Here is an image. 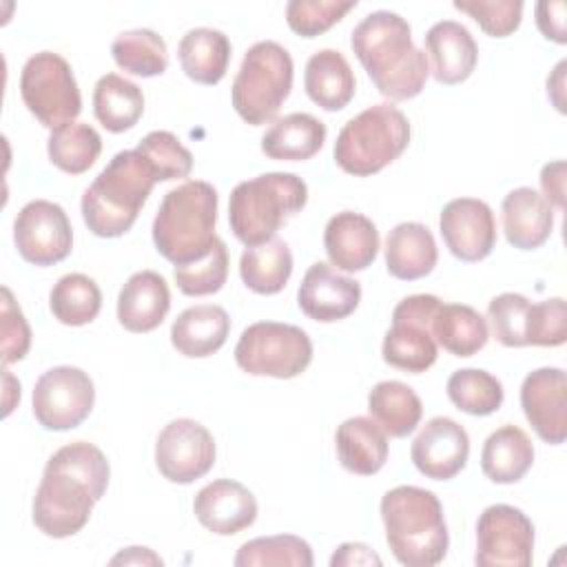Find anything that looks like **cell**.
Instances as JSON below:
<instances>
[{
  "instance_id": "f6af8a7d",
  "label": "cell",
  "mask_w": 567,
  "mask_h": 567,
  "mask_svg": "<svg viewBox=\"0 0 567 567\" xmlns=\"http://www.w3.org/2000/svg\"><path fill=\"white\" fill-rule=\"evenodd\" d=\"M527 346L556 348L567 341V308L565 299L554 297L538 303H529L525 321Z\"/></svg>"
},
{
  "instance_id": "ba28073f",
  "label": "cell",
  "mask_w": 567,
  "mask_h": 567,
  "mask_svg": "<svg viewBox=\"0 0 567 567\" xmlns=\"http://www.w3.org/2000/svg\"><path fill=\"white\" fill-rule=\"evenodd\" d=\"M292 73V58L279 42H255L246 51L230 89L237 115L252 126L275 120L290 95Z\"/></svg>"
},
{
  "instance_id": "30bf717a",
  "label": "cell",
  "mask_w": 567,
  "mask_h": 567,
  "mask_svg": "<svg viewBox=\"0 0 567 567\" xmlns=\"http://www.w3.org/2000/svg\"><path fill=\"white\" fill-rule=\"evenodd\" d=\"M20 95L29 113L51 131L75 122L82 111V95L73 69L53 51H40L24 62Z\"/></svg>"
},
{
  "instance_id": "d4e9b609",
  "label": "cell",
  "mask_w": 567,
  "mask_h": 567,
  "mask_svg": "<svg viewBox=\"0 0 567 567\" xmlns=\"http://www.w3.org/2000/svg\"><path fill=\"white\" fill-rule=\"evenodd\" d=\"M230 317L221 306L199 303L177 315L171 326L173 348L190 359L215 354L228 339Z\"/></svg>"
},
{
  "instance_id": "3957f363",
  "label": "cell",
  "mask_w": 567,
  "mask_h": 567,
  "mask_svg": "<svg viewBox=\"0 0 567 567\" xmlns=\"http://www.w3.org/2000/svg\"><path fill=\"white\" fill-rule=\"evenodd\" d=\"M381 518L392 556L405 567L439 565L450 545L443 505L430 489L399 485L383 494Z\"/></svg>"
},
{
  "instance_id": "4dcf8cb0",
  "label": "cell",
  "mask_w": 567,
  "mask_h": 567,
  "mask_svg": "<svg viewBox=\"0 0 567 567\" xmlns=\"http://www.w3.org/2000/svg\"><path fill=\"white\" fill-rule=\"evenodd\" d=\"M177 58L182 71L193 82L217 84L228 71L230 40L217 29L197 27L182 35Z\"/></svg>"
},
{
  "instance_id": "83f0119b",
  "label": "cell",
  "mask_w": 567,
  "mask_h": 567,
  "mask_svg": "<svg viewBox=\"0 0 567 567\" xmlns=\"http://www.w3.org/2000/svg\"><path fill=\"white\" fill-rule=\"evenodd\" d=\"M308 97L323 111H341L354 97V73L337 49H321L310 55L303 73Z\"/></svg>"
},
{
  "instance_id": "cb8c5ba5",
  "label": "cell",
  "mask_w": 567,
  "mask_h": 567,
  "mask_svg": "<svg viewBox=\"0 0 567 567\" xmlns=\"http://www.w3.org/2000/svg\"><path fill=\"white\" fill-rule=\"evenodd\" d=\"M501 213L505 237L518 250L540 248L551 235L554 208L529 186L509 190L503 199Z\"/></svg>"
},
{
  "instance_id": "bcb514c9",
  "label": "cell",
  "mask_w": 567,
  "mask_h": 567,
  "mask_svg": "<svg viewBox=\"0 0 567 567\" xmlns=\"http://www.w3.org/2000/svg\"><path fill=\"white\" fill-rule=\"evenodd\" d=\"M454 9L467 13L492 38L514 33L523 20L520 0H456Z\"/></svg>"
},
{
  "instance_id": "c3c4849f",
  "label": "cell",
  "mask_w": 567,
  "mask_h": 567,
  "mask_svg": "<svg viewBox=\"0 0 567 567\" xmlns=\"http://www.w3.org/2000/svg\"><path fill=\"white\" fill-rule=\"evenodd\" d=\"M565 11L567 4L565 2H538L536 4V27L540 29V33L547 40H554L558 44L567 42V33H565Z\"/></svg>"
},
{
  "instance_id": "b9f144b4",
  "label": "cell",
  "mask_w": 567,
  "mask_h": 567,
  "mask_svg": "<svg viewBox=\"0 0 567 567\" xmlns=\"http://www.w3.org/2000/svg\"><path fill=\"white\" fill-rule=\"evenodd\" d=\"M177 288L188 297H204L221 290L228 277V248L221 239L213 246V250L186 266H175L173 270Z\"/></svg>"
},
{
  "instance_id": "ee69618b",
  "label": "cell",
  "mask_w": 567,
  "mask_h": 567,
  "mask_svg": "<svg viewBox=\"0 0 567 567\" xmlns=\"http://www.w3.org/2000/svg\"><path fill=\"white\" fill-rule=\"evenodd\" d=\"M529 299L518 292L496 295L487 306V319L492 323V334L505 348L527 346L525 321L529 310Z\"/></svg>"
},
{
  "instance_id": "7bdbcfd3",
  "label": "cell",
  "mask_w": 567,
  "mask_h": 567,
  "mask_svg": "<svg viewBox=\"0 0 567 567\" xmlns=\"http://www.w3.org/2000/svg\"><path fill=\"white\" fill-rule=\"evenodd\" d=\"M354 7L357 0H290L286 4V22L297 35L317 38L343 20Z\"/></svg>"
},
{
  "instance_id": "60d3db41",
  "label": "cell",
  "mask_w": 567,
  "mask_h": 567,
  "mask_svg": "<svg viewBox=\"0 0 567 567\" xmlns=\"http://www.w3.org/2000/svg\"><path fill=\"white\" fill-rule=\"evenodd\" d=\"M137 153L151 164L157 182H171L188 177L193 171V155L190 151L168 131H151L142 137L135 146Z\"/></svg>"
},
{
  "instance_id": "8d00e7d4",
  "label": "cell",
  "mask_w": 567,
  "mask_h": 567,
  "mask_svg": "<svg viewBox=\"0 0 567 567\" xmlns=\"http://www.w3.org/2000/svg\"><path fill=\"white\" fill-rule=\"evenodd\" d=\"M47 151L53 166L64 173L80 175L86 173L100 157L102 137L93 126L84 122H71L51 131Z\"/></svg>"
},
{
  "instance_id": "7dc6e473",
  "label": "cell",
  "mask_w": 567,
  "mask_h": 567,
  "mask_svg": "<svg viewBox=\"0 0 567 567\" xmlns=\"http://www.w3.org/2000/svg\"><path fill=\"white\" fill-rule=\"evenodd\" d=\"M0 334H2V363H16L24 359L31 348V328L16 303L11 290L2 288V308H0Z\"/></svg>"
},
{
  "instance_id": "5b68a950",
  "label": "cell",
  "mask_w": 567,
  "mask_h": 567,
  "mask_svg": "<svg viewBox=\"0 0 567 567\" xmlns=\"http://www.w3.org/2000/svg\"><path fill=\"white\" fill-rule=\"evenodd\" d=\"M157 177L142 153L120 151L82 195V217L97 237H120L135 224Z\"/></svg>"
},
{
  "instance_id": "9a60e30c",
  "label": "cell",
  "mask_w": 567,
  "mask_h": 567,
  "mask_svg": "<svg viewBox=\"0 0 567 567\" xmlns=\"http://www.w3.org/2000/svg\"><path fill=\"white\" fill-rule=\"evenodd\" d=\"M155 465L166 481L188 485L215 465V439L202 423L175 419L157 436Z\"/></svg>"
},
{
  "instance_id": "f35d334b",
  "label": "cell",
  "mask_w": 567,
  "mask_h": 567,
  "mask_svg": "<svg viewBox=\"0 0 567 567\" xmlns=\"http://www.w3.org/2000/svg\"><path fill=\"white\" fill-rule=\"evenodd\" d=\"M450 401L472 416H487L503 405V383L481 368H463L447 379Z\"/></svg>"
},
{
  "instance_id": "7402d4cb",
  "label": "cell",
  "mask_w": 567,
  "mask_h": 567,
  "mask_svg": "<svg viewBox=\"0 0 567 567\" xmlns=\"http://www.w3.org/2000/svg\"><path fill=\"white\" fill-rule=\"evenodd\" d=\"M425 53L432 62V75L441 84L465 82L478 62V47L472 33L456 20H441L430 27Z\"/></svg>"
},
{
  "instance_id": "2e32d148",
  "label": "cell",
  "mask_w": 567,
  "mask_h": 567,
  "mask_svg": "<svg viewBox=\"0 0 567 567\" xmlns=\"http://www.w3.org/2000/svg\"><path fill=\"white\" fill-rule=\"evenodd\" d=\"M447 250L461 261H481L496 246V219L483 199L456 197L447 202L439 219Z\"/></svg>"
},
{
  "instance_id": "52a82bcc",
  "label": "cell",
  "mask_w": 567,
  "mask_h": 567,
  "mask_svg": "<svg viewBox=\"0 0 567 567\" xmlns=\"http://www.w3.org/2000/svg\"><path fill=\"white\" fill-rule=\"evenodd\" d=\"M410 144V122L394 104H374L348 120L334 142L337 166L368 177L392 164Z\"/></svg>"
},
{
  "instance_id": "277c9868",
  "label": "cell",
  "mask_w": 567,
  "mask_h": 567,
  "mask_svg": "<svg viewBox=\"0 0 567 567\" xmlns=\"http://www.w3.org/2000/svg\"><path fill=\"white\" fill-rule=\"evenodd\" d=\"M217 190L202 179H188L168 190L153 219V244L175 266L206 257L217 244Z\"/></svg>"
},
{
  "instance_id": "5bb4252c",
  "label": "cell",
  "mask_w": 567,
  "mask_h": 567,
  "mask_svg": "<svg viewBox=\"0 0 567 567\" xmlns=\"http://www.w3.org/2000/svg\"><path fill=\"white\" fill-rule=\"evenodd\" d=\"M13 241L20 257L33 266H53L69 257L73 228L64 208L49 199L24 204L13 221Z\"/></svg>"
},
{
  "instance_id": "4fadbf2b",
  "label": "cell",
  "mask_w": 567,
  "mask_h": 567,
  "mask_svg": "<svg viewBox=\"0 0 567 567\" xmlns=\"http://www.w3.org/2000/svg\"><path fill=\"white\" fill-rule=\"evenodd\" d=\"M534 551V525L518 507L498 503L483 509L476 523L478 567H527Z\"/></svg>"
},
{
  "instance_id": "8992f818",
  "label": "cell",
  "mask_w": 567,
  "mask_h": 567,
  "mask_svg": "<svg viewBox=\"0 0 567 567\" xmlns=\"http://www.w3.org/2000/svg\"><path fill=\"white\" fill-rule=\"evenodd\" d=\"M306 202L308 186L295 173H264L239 182L228 199L230 230L246 248L266 244Z\"/></svg>"
},
{
  "instance_id": "74e56055",
  "label": "cell",
  "mask_w": 567,
  "mask_h": 567,
  "mask_svg": "<svg viewBox=\"0 0 567 567\" xmlns=\"http://www.w3.org/2000/svg\"><path fill=\"white\" fill-rule=\"evenodd\" d=\"M111 53L120 69L140 78L162 75L168 66L166 42L153 29L122 31L113 40Z\"/></svg>"
},
{
  "instance_id": "603a6c76",
  "label": "cell",
  "mask_w": 567,
  "mask_h": 567,
  "mask_svg": "<svg viewBox=\"0 0 567 567\" xmlns=\"http://www.w3.org/2000/svg\"><path fill=\"white\" fill-rule=\"evenodd\" d=\"M171 310V290L155 270H140L126 279L117 295V321L128 332L155 330Z\"/></svg>"
},
{
  "instance_id": "f907efd6",
  "label": "cell",
  "mask_w": 567,
  "mask_h": 567,
  "mask_svg": "<svg viewBox=\"0 0 567 567\" xmlns=\"http://www.w3.org/2000/svg\"><path fill=\"white\" fill-rule=\"evenodd\" d=\"M330 565L332 567H341V565H346V567H352V565H374V567H379L381 558L363 543H343L332 554Z\"/></svg>"
},
{
  "instance_id": "484cf974",
  "label": "cell",
  "mask_w": 567,
  "mask_h": 567,
  "mask_svg": "<svg viewBox=\"0 0 567 567\" xmlns=\"http://www.w3.org/2000/svg\"><path fill=\"white\" fill-rule=\"evenodd\" d=\"M439 250L434 235L419 221L396 224L385 239V268L392 277L414 281L430 275L436 266Z\"/></svg>"
},
{
  "instance_id": "d590c367",
  "label": "cell",
  "mask_w": 567,
  "mask_h": 567,
  "mask_svg": "<svg viewBox=\"0 0 567 567\" xmlns=\"http://www.w3.org/2000/svg\"><path fill=\"white\" fill-rule=\"evenodd\" d=\"M49 308L64 326H86L102 308L100 286L82 272H69L51 288Z\"/></svg>"
},
{
  "instance_id": "d6986e66",
  "label": "cell",
  "mask_w": 567,
  "mask_h": 567,
  "mask_svg": "<svg viewBox=\"0 0 567 567\" xmlns=\"http://www.w3.org/2000/svg\"><path fill=\"white\" fill-rule=\"evenodd\" d=\"M361 301V286L357 279L339 275L330 264H312L297 290L301 312L315 321L332 323L350 317Z\"/></svg>"
},
{
  "instance_id": "1f68e13d",
  "label": "cell",
  "mask_w": 567,
  "mask_h": 567,
  "mask_svg": "<svg viewBox=\"0 0 567 567\" xmlns=\"http://www.w3.org/2000/svg\"><path fill=\"white\" fill-rule=\"evenodd\" d=\"M93 113L106 131L124 133L140 122L144 113V93L135 82L117 73H106L95 82Z\"/></svg>"
},
{
  "instance_id": "f546056e",
  "label": "cell",
  "mask_w": 567,
  "mask_h": 567,
  "mask_svg": "<svg viewBox=\"0 0 567 567\" xmlns=\"http://www.w3.org/2000/svg\"><path fill=\"white\" fill-rule=\"evenodd\" d=\"M534 463V445L518 425H503L494 430L481 450L483 474L498 483H518Z\"/></svg>"
},
{
  "instance_id": "ac0fdd59",
  "label": "cell",
  "mask_w": 567,
  "mask_h": 567,
  "mask_svg": "<svg viewBox=\"0 0 567 567\" xmlns=\"http://www.w3.org/2000/svg\"><path fill=\"white\" fill-rule=\"evenodd\" d=\"M410 456L423 476L432 481H450L467 463L470 436L454 419L434 416L412 441Z\"/></svg>"
},
{
  "instance_id": "db71d44e",
  "label": "cell",
  "mask_w": 567,
  "mask_h": 567,
  "mask_svg": "<svg viewBox=\"0 0 567 567\" xmlns=\"http://www.w3.org/2000/svg\"><path fill=\"white\" fill-rule=\"evenodd\" d=\"M2 372H4V390H7V392H4V416H7V414L13 410V399H11V394L20 399V383L11 377V372H9L7 368H4Z\"/></svg>"
},
{
  "instance_id": "44dd1931",
  "label": "cell",
  "mask_w": 567,
  "mask_h": 567,
  "mask_svg": "<svg viewBox=\"0 0 567 567\" xmlns=\"http://www.w3.org/2000/svg\"><path fill=\"white\" fill-rule=\"evenodd\" d=\"M323 246L332 266L343 272H359L379 255V230L370 217L343 210L328 219Z\"/></svg>"
},
{
  "instance_id": "816d5d0a",
  "label": "cell",
  "mask_w": 567,
  "mask_h": 567,
  "mask_svg": "<svg viewBox=\"0 0 567 567\" xmlns=\"http://www.w3.org/2000/svg\"><path fill=\"white\" fill-rule=\"evenodd\" d=\"M117 563H124V565H162V558L155 556L146 547H128L126 551L111 558V565H117Z\"/></svg>"
},
{
  "instance_id": "7a4b0ae2",
  "label": "cell",
  "mask_w": 567,
  "mask_h": 567,
  "mask_svg": "<svg viewBox=\"0 0 567 567\" xmlns=\"http://www.w3.org/2000/svg\"><path fill=\"white\" fill-rule=\"evenodd\" d=\"M350 47L381 95L392 102L416 97L427 80L425 51L412 42L405 18L392 11L368 13L350 35Z\"/></svg>"
},
{
  "instance_id": "d6a6232c",
  "label": "cell",
  "mask_w": 567,
  "mask_h": 567,
  "mask_svg": "<svg viewBox=\"0 0 567 567\" xmlns=\"http://www.w3.org/2000/svg\"><path fill=\"white\" fill-rule=\"evenodd\" d=\"M434 341L454 357H472L485 348L489 330L478 310L465 303H441L432 319Z\"/></svg>"
},
{
  "instance_id": "f1b7e54d",
  "label": "cell",
  "mask_w": 567,
  "mask_h": 567,
  "mask_svg": "<svg viewBox=\"0 0 567 567\" xmlns=\"http://www.w3.org/2000/svg\"><path fill=\"white\" fill-rule=\"evenodd\" d=\"M326 124L310 113L279 117L261 137V151L270 159L303 162L315 157L326 142Z\"/></svg>"
},
{
  "instance_id": "8fae6325",
  "label": "cell",
  "mask_w": 567,
  "mask_h": 567,
  "mask_svg": "<svg viewBox=\"0 0 567 567\" xmlns=\"http://www.w3.org/2000/svg\"><path fill=\"white\" fill-rule=\"evenodd\" d=\"M443 301L434 295H410L392 310V328L383 337V361L403 372L421 374L436 361L432 319Z\"/></svg>"
},
{
  "instance_id": "ab89813d",
  "label": "cell",
  "mask_w": 567,
  "mask_h": 567,
  "mask_svg": "<svg viewBox=\"0 0 567 567\" xmlns=\"http://www.w3.org/2000/svg\"><path fill=\"white\" fill-rule=\"evenodd\" d=\"M233 563L235 567H312V549L292 534L261 536L244 543Z\"/></svg>"
},
{
  "instance_id": "7c38bea8",
  "label": "cell",
  "mask_w": 567,
  "mask_h": 567,
  "mask_svg": "<svg viewBox=\"0 0 567 567\" xmlns=\"http://www.w3.org/2000/svg\"><path fill=\"white\" fill-rule=\"evenodd\" d=\"M95 388L91 377L73 365L47 370L33 388V416L44 430L78 427L93 410Z\"/></svg>"
},
{
  "instance_id": "e575fe53",
  "label": "cell",
  "mask_w": 567,
  "mask_h": 567,
  "mask_svg": "<svg viewBox=\"0 0 567 567\" xmlns=\"http://www.w3.org/2000/svg\"><path fill=\"white\" fill-rule=\"evenodd\" d=\"M241 281L257 295H277L292 275V252L284 239L248 246L239 259Z\"/></svg>"
},
{
  "instance_id": "6da1fadb",
  "label": "cell",
  "mask_w": 567,
  "mask_h": 567,
  "mask_svg": "<svg viewBox=\"0 0 567 567\" xmlns=\"http://www.w3.org/2000/svg\"><path fill=\"white\" fill-rule=\"evenodd\" d=\"M109 476V461L93 443L75 441L60 447L47 461L33 498L35 527L51 538L78 534L104 496Z\"/></svg>"
},
{
  "instance_id": "ffe728a7",
  "label": "cell",
  "mask_w": 567,
  "mask_h": 567,
  "mask_svg": "<svg viewBox=\"0 0 567 567\" xmlns=\"http://www.w3.org/2000/svg\"><path fill=\"white\" fill-rule=\"evenodd\" d=\"M193 512L208 532L233 536L255 523L257 501L241 483L217 478L195 494Z\"/></svg>"
},
{
  "instance_id": "e0dca14e",
  "label": "cell",
  "mask_w": 567,
  "mask_h": 567,
  "mask_svg": "<svg viewBox=\"0 0 567 567\" xmlns=\"http://www.w3.org/2000/svg\"><path fill=\"white\" fill-rule=\"evenodd\" d=\"M520 408L534 432L549 445L567 439V374L560 368H538L523 379Z\"/></svg>"
},
{
  "instance_id": "9c48e42d",
  "label": "cell",
  "mask_w": 567,
  "mask_h": 567,
  "mask_svg": "<svg viewBox=\"0 0 567 567\" xmlns=\"http://www.w3.org/2000/svg\"><path fill=\"white\" fill-rule=\"evenodd\" d=\"M235 361L252 377L292 379L310 365L312 341L299 326L257 321L241 332Z\"/></svg>"
},
{
  "instance_id": "836d02e7",
  "label": "cell",
  "mask_w": 567,
  "mask_h": 567,
  "mask_svg": "<svg viewBox=\"0 0 567 567\" xmlns=\"http://www.w3.org/2000/svg\"><path fill=\"white\" fill-rule=\"evenodd\" d=\"M368 412L385 434L403 439L419 425L423 405L410 385L401 381H381L368 394Z\"/></svg>"
},
{
  "instance_id": "f5cc1de1",
  "label": "cell",
  "mask_w": 567,
  "mask_h": 567,
  "mask_svg": "<svg viewBox=\"0 0 567 567\" xmlns=\"http://www.w3.org/2000/svg\"><path fill=\"white\" fill-rule=\"evenodd\" d=\"M565 69H567V62L560 60L554 69V75L547 78V95L551 97L554 106L565 113V100H563V86H565Z\"/></svg>"
},
{
  "instance_id": "681fc988",
  "label": "cell",
  "mask_w": 567,
  "mask_h": 567,
  "mask_svg": "<svg viewBox=\"0 0 567 567\" xmlns=\"http://www.w3.org/2000/svg\"><path fill=\"white\" fill-rule=\"evenodd\" d=\"M540 186H543V197L551 206L565 208V162L563 159H556L543 166Z\"/></svg>"
},
{
  "instance_id": "4316f807",
  "label": "cell",
  "mask_w": 567,
  "mask_h": 567,
  "mask_svg": "<svg viewBox=\"0 0 567 567\" xmlns=\"http://www.w3.org/2000/svg\"><path fill=\"white\" fill-rule=\"evenodd\" d=\"M339 463L359 476L377 474L388 461V434L368 416L346 419L334 434Z\"/></svg>"
}]
</instances>
